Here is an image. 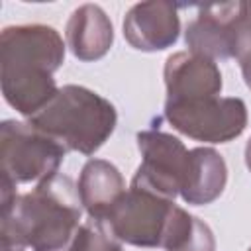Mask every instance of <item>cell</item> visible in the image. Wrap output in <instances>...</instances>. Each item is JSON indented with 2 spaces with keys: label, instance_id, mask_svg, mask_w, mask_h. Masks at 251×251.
<instances>
[{
  "label": "cell",
  "instance_id": "cell-1",
  "mask_svg": "<svg viewBox=\"0 0 251 251\" xmlns=\"http://www.w3.org/2000/svg\"><path fill=\"white\" fill-rule=\"evenodd\" d=\"M80 216L78 186L57 173L31 192L2 202V251H67L82 226Z\"/></svg>",
  "mask_w": 251,
  "mask_h": 251
},
{
  "label": "cell",
  "instance_id": "cell-2",
  "mask_svg": "<svg viewBox=\"0 0 251 251\" xmlns=\"http://www.w3.org/2000/svg\"><path fill=\"white\" fill-rule=\"evenodd\" d=\"M65 61L57 29L41 24L10 25L0 35V78L6 102L33 118L59 92L53 73Z\"/></svg>",
  "mask_w": 251,
  "mask_h": 251
},
{
  "label": "cell",
  "instance_id": "cell-3",
  "mask_svg": "<svg viewBox=\"0 0 251 251\" xmlns=\"http://www.w3.org/2000/svg\"><path fill=\"white\" fill-rule=\"evenodd\" d=\"M116 108L100 94L67 84L29 122L59 141L67 151L92 155L116 127Z\"/></svg>",
  "mask_w": 251,
  "mask_h": 251
},
{
  "label": "cell",
  "instance_id": "cell-4",
  "mask_svg": "<svg viewBox=\"0 0 251 251\" xmlns=\"http://www.w3.org/2000/svg\"><path fill=\"white\" fill-rule=\"evenodd\" d=\"M67 149L31 122L6 120L0 127L2 175L18 182L45 180L57 175Z\"/></svg>",
  "mask_w": 251,
  "mask_h": 251
},
{
  "label": "cell",
  "instance_id": "cell-5",
  "mask_svg": "<svg viewBox=\"0 0 251 251\" xmlns=\"http://www.w3.org/2000/svg\"><path fill=\"white\" fill-rule=\"evenodd\" d=\"M173 208L175 200L131 184L102 224L118 241L137 247H161Z\"/></svg>",
  "mask_w": 251,
  "mask_h": 251
},
{
  "label": "cell",
  "instance_id": "cell-6",
  "mask_svg": "<svg viewBox=\"0 0 251 251\" xmlns=\"http://www.w3.org/2000/svg\"><path fill=\"white\" fill-rule=\"evenodd\" d=\"M165 118L180 133L208 143H226L247 126V110L241 98H198L188 102H165Z\"/></svg>",
  "mask_w": 251,
  "mask_h": 251
},
{
  "label": "cell",
  "instance_id": "cell-7",
  "mask_svg": "<svg viewBox=\"0 0 251 251\" xmlns=\"http://www.w3.org/2000/svg\"><path fill=\"white\" fill-rule=\"evenodd\" d=\"M137 147L143 161L137 167L131 184L175 200V196L180 194L188 175L190 151L182 145L180 139L155 129L139 131Z\"/></svg>",
  "mask_w": 251,
  "mask_h": 251
},
{
  "label": "cell",
  "instance_id": "cell-8",
  "mask_svg": "<svg viewBox=\"0 0 251 251\" xmlns=\"http://www.w3.org/2000/svg\"><path fill=\"white\" fill-rule=\"evenodd\" d=\"M243 2H226L198 6L196 18L186 25L184 41L190 53L204 55L208 59L233 57L235 27Z\"/></svg>",
  "mask_w": 251,
  "mask_h": 251
},
{
  "label": "cell",
  "instance_id": "cell-9",
  "mask_svg": "<svg viewBox=\"0 0 251 251\" xmlns=\"http://www.w3.org/2000/svg\"><path fill=\"white\" fill-rule=\"evenodd\" d=\"M167 102H188L220 96L222 73L218 65L190 51H178L165 63Z\"/></svg>",
  "mask_w": 251,
  "mask_h": 251
},
{
  "label": "cell",
  "instance_id": "cell-10",
  "mask_svg": "<svg viewBox=\"0 0 251 251\" xmlns=\"http://www.w3.org/2000/svg\"><path fill=\"white\" fill-rule=\"evenodd\" d=\"M178 31V6L171 2H139L124 20V37L139 51L167 49L176 41Z\"/></svg>",
  "mask_w": 251,
  "mask_h": 251
},
{
  "label": "cell",
  "instance_id": "cell-11",
  "mask_svg": "<svg viewBox=\"0 0 251 251\" xmlns=\"http://www.w3.org/2000/svg\"><path fill=\"white\" fill-rule=\"evenodd\" d=\"M67 43L80 61H96L104 57L114 41L112 22L96 4L78 6L67 22Z\"/></svg>",
  "mask_w": 251,
  "mask_h": 251
},
{
  "label": "cell",
  "instance_id": "cell-12",
  "mask_svg": "<svg viewBox=\"0 0 251 251\" xmlns=\"http://www.w3.org/2000/svg\"><path fill=\"white\" fill-rule=\"evenodd\" d=\"M124 192V178L112 163L104 159H90L82 167L78 178V196L92 220L102 222Z\"/></svg>",
  "mask_w": 251,
  "mask_h": 251
},
{
  "label": "cell",
  "instance_id": "cell-13",
  "mask_svg": "<svg viewBox=\"0 0 251 251\" xmlns=\"http://www.w3.org/2000/svg\"><path fill=\"white\" fill-rule=\"evenodd\" d=\"M227 169L222 155L210 147L190 149L188 175L182 184L180 196L192 206L214 202L226 188Z\"/></svg>",
  "mask_w": 251,
  "mask_h": 251
},
{
  "label": "cell",
  "instance_id": "cell-14",
  "mask_svg": "<svg viewBox=\"0 0 251 251\" xmlns=\"http://www.w3.org/2000/svg\"><path fill=\"white\" fill-rule=\"evenodd\" d=\"M161 247L165 251H214L216 239L208 224L175 204L163 233Z\"/></svg>",
  "mask_w": 251,
  "mask_h": 251
},
{
  "label": "cell",
  "instance_id": "cell-15",
  "mask_svg": "<svg viewBox=\"0 0 251 251\" xmlns=\"http://www.w3.org/2000/svg\"><path fill=\"white\" fill-rule=\"evenodd\" d=\"M67 251H122V245L102 226L86 222L80 226Z\"/></svg>",
  "mask_w": 251,
  "mask_h": 251
},
{
  "label": "cell",
  "instance_id": "cell-16",
  "mask_svg": "<svg viewBox=\"0 0 251 251\" xmlns=\"http://www.w3.org/2000/svg\"><path fill=\"white\" fill-rule=\"evenodd\" d=\"M233 57L239 61L245 84L251 88V2H243V10L237 20Z\"/></svg>",
  "mask_w": 251,
  "mask_h": 251
},
{
  "label": "cell",
  "instance_id": "cell-17",
  "mask_svg": "<svg viewBox=\"0 0 251 251\" xmlns=\"http://www.w3.org/2000/svg\"><path fill=\"white\" fill-rule=\"evenodd\" d=\"M245 163H247V169L251 171V139L247 141V147H245Z\"/></svg>",
  "mask_w": 251,
  "mask_h": 251
},
{
  "label": "cell",
  "instance_id": "cell-18",
  "mask_svg": "<svg viewBox=\"0 0 251 251\" xmlns=\"http://www.w3.org/2000/svg\"><path fill=\"white\" fill-rule=\"evenodd\" d=\"M249 251H251V247H249Z\"/></svg>",
  "mask_w": 251,
  "mask_h": 251
}]
</instances>
